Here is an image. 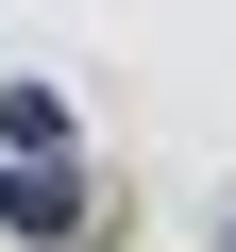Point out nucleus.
Instances as JSON below:
<instances>
[{"label": "nucleus", "instance_id": "1", "mask_svg": "<svg viewBox=\"0 0 236 252\" xmlns=\"http://www.w3.org/2000/svg\"><path fill=\"white\" fill-rule=\"evenodd\" d=\"M0 235H17V252H101L84 152H0Z\"/></svg>", "mask_w": 236, "mask_h": 252}, {"label": "nucleus", "instance_id": "3", "mask_svg": "<svg viewBox=\"0 0 236 252\" xmlns=\"http://www.w3.org/2000/svg\"><path fill=\"white\" fill-rule=\"evenodd\" d=\"M219 252H236V202H219Z\"/></svg>", "mask_w": 236, "mask_h": 252}, {"label": "nucleus", "instance_id": "2", "mask_svg": "<svg viewBox=\"0 0 236 252\" xmlns=\"http://www.w3.org/2000/svg\"><path fill=\"white\" fill-rule=\"evenodd\" d=\"M0 152H68V101L51 84H0Z\"/></svg>", "mask_w": 236, "mask_h": 252}]
</instances>
